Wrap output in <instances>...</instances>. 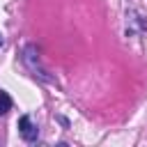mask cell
<instances>
[{
    "label": "cell",
    "instance_id": "cell-1",
    "mask_svg": "<svg viewBox=\"0 0 147 147\" xmlns=\"http://www.w3.org/2000/svg\"><path fill=\"white\" fill-rule=\"evenodd\" d=\"M18 131H21V136H23L28 142L37 140V126L32 124V119H30L28 115H23V117L18 119Z\"/></svg>",
    "mask_w": 147,
    "mask_h": 147
},
{
    "label": "cell",
    "instance_id": "cell-2",
    "mask_svg": "<svg viewBox=\"0 0 147 147\" xmlns=\"http://www.w3.org/2000/svg\"><path fill=\"white\" fill-rule=\"evenodd\" d=\"M9 108H11V99H9V94L5 90H0V115H5Z\"/></svg>",
    "mask_w": 147,
    "mask_h": 147
},
{
    "label": "cell",
    "instance_id": "cell-3",
    "mask_svg": "<svg viewBox=\"0 0 147 147\" xmlns=\"http://www.w3.org/2000/svg\"><path fill=\"white\" fill-rule=\"evenodd\" d=\"M2 44H5V39H2V34H0V46H2Z\"/></svg>",
    "mask_w": 147,
    "mask_h": 147
}]
</instances>
